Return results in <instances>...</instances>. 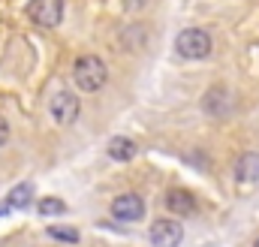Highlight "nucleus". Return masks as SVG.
<instances>
[{
  "instance_id": "nucleus-1",
  "label": "nucleus",
  "mask_w": 259,
  "mask_h": 247,
  "mask_svg": "<svg viewBox=\"0 0 259 247\" xmlns=\"http://www.w3.org/2000/svg\"><path fill=\"white\" fill-rule=\"evenodd\" d=\"M72 81H75L78 91L97 94L109 81V66H106L103 58H97V55H81L78 61L72 63Z\"/></svg>"
},
{
  "instance_id": "nucleus-2",
  "label": "nucleus",
  "mask_w": 259,
  "mask_h": 247,
  "mask_svg": "<svg viewBox=\"0 0 259 247\" xmlns=\"http://www.w3.org/2000/svg\"><path fill=\"white\" fill-rule=\"evenodd\" d=\"M214 43H211V33L202 30V27H184L178 36H175V52L184 58V61H205L211 55Z\"/></svg>"
},
{
  "instance_id": "nucleus-3",
  "label": "nucleus",
  "mask_w": 259,
  "mask_h": 247,
  "mask_svg": "<svg viewBox=\"0 0 259 247\" xmlns=\"http://www.w3.org/2000/svg\"><path fill=\"white\" fill-rule=\"evenodd\" d=\"M202 112L208 115V118H217V121H223V118H229L232 115V109H235V97H232V91L229 88H223V85H214V88H208L205 94H202Z\"/></svg>"
},
{
  "instance_id": "nucleus-4",
  "label": "nucleus",
  "mask_w": 259,
  "mask_h": 247,
  "mask_svg": "<svg viewBox=\"0 0 259 247\" xmlns=\"http://www.w3.org/2000/svg\"><path fill=\"white\" fill-rule=\"evenodd\" d=\"M78 112H81V103H78V97H75L72 91H58V94H52V100H49V115H52V121L58 124V127L75 124L78 121Z\"/></svg>"
},
{
  "instance_id": "nucleus-5",
  "label": "nucleus",
  "mask_w": 259,
  "mask_h": 247,
  "mask_svg": "<svg viewBox=\"0 0 259 247\" xmlns=\"http://www.w3.org/2000/svg\"><path fill=\"white\" fill-rule=\"evenodd\" d=\"M148 238L154 247H178L184 241V226L178 217H160L151 223L148 229Z\"/></svg>"
},
{
  "instance_id": "nucleus-6",
  "label": "nucleus",
  "mask_w": 259,
  "mask_h": 247,
  "mask_svg": "<svg viewBox=\"0 0 259 247\" xmlns=\"http://www.w3.org/2000/svg\"><path fill=\"white\" fill-rule=\"evenodd\" d=\"M27 18L39 27H58L64 21V0H30Z\"/></svg>"
},
{
  "instance_id": "nucleus-7",
  "label": "nucleus",
  "mask_w": 259,
  "mask_h": 247,
  "mask_svg": "<svg viewBox=\"0 0 259 247\" xmlns=\"http://www.w3.org/2000/svg\"><path fill=\"white\" fill-rule=\"evenodd\" d=\"M112 214H115V220H121V223H136V220L145 217V199H142L139 193H121V196L112 202Z\"/></svg>"
},
{
  "instance_id": "nucleus-8",
  "label": "nucleus",
  "mask_w": 259,
  "mask_h": 247,
  "mask_svg": "<svg viewBox=\"0 0 259 247\" xmlns=\"http://www.w3.org/2000/svg\"><path fill=\"white\" fill-rule=\"evenodd\" d=\"M235 181L244 190H250L259 181V154L256 151H247V154L238 157V163H235Z\"/></svg>"
},
{
  "instance_id": "nucleus-9",
  "label": "nucleus",
  "mask_w": 259,
  "mask_h": 247,
  "mask_svg": "<svg viewBox=\"0 0 259 247\" xmlns=\"http://www.w3.org/2000/svg\"><path fill=\"white\" fill-rule=\"evenodd\" d=\"M166 208H169V214H175V217H190L196 214V199L190 190H169L166 193Z\"/></svg>"
},
{
  "instance_id": "nucleus-10",
  "label": "nucleus",
  "mask_w": 259,
  "mask_h": 247,
  "mask_svg": "<svg viewBox=\"0 0 259 247\" xmlns=\"http://www.w3.org/2000/svg\"><path fill=\"white\" fill-rule=\"evenodd\" d=\"M109 157L112 160H118V163H127L136 157V142L127 139V136H115L112 142H109Z\"/></svg>"
},
{
  "instance_id": "nucleus-11",
  "label": "nucleus",
  "mask_w": 259,
  "mask_h": 247,
  "mask_svg": "<svg viewBox=\"0 0 259 247\" xmlns=\"http://www.w3.org/2000/svg\"><path fill=\"white\" fill-rule=\"evenodd\" d=\"M33 202V184H18L9 190V196H6V211L12 208V211H18V208H27Z\"/></svg>"
},
{
  "instance_id": "nucleus-12",
  "label": "nucleus",
  "mask_w": 259,
  "mask_h": 247,
  "mask_svg": "<svg viewBox=\"0 0 259 247\" xmlns=\"http://www.w3.org/2000/svg\"><path fill=\"white\" fill-rule=\"evenodd\" d=\"M36 211H39L42 217H58V214H66V202L58 199V196H46V199H39Z\"/></svg>"
},
{
  "instance_id": "nucleus-13",
  "label": "nucleus",
  "mask_w": 259,
  "mask_h": 247,
  "mask_svg": "<svg viewBox=\"0 0 259 247\" xmlns=\"http://www.w3.org/2000/svg\"><path fill=\"white\" fill-rule=\"evenodd\" d=\"M49 238H55V241H61V244H78V229H72V226H49Z\"/></svg>"
},
{
  "instance_id": "nucleus-14",
  "label": "nucleus",
  "mask_w": 259,
  "mask_h": 247,
  "mask_svg": "<svg viewBox=\"0 0 259 247\" xmlns=\"http://www.w3.org/2000/svg\"><path fill=\"white\" fill-rule=\"evenodd\" d=\"M145 36H148V33H145V27H142V24H133V27L124 30V36H121V39H124V46H127V49H139V46H145Z\"/></svg>"
},
{
  "instance_id": "nucleus-15",
  "label": "nucleus",
  "mask_w": 259,
  "mask_h": 247,
  "mask_svg": "<svg viewBox=\"0 0 259 247\" xmlns=\"http://www.w3.org/2000/svg\"><path fill=\"white\" fill-rule=\"evenodd\" d=\"M9 136H12V127H9V121H6V118L0 115V148H3L6 142H9Z\"/></svg>"
},
{
  "instance_id": "nucleus-16",
  "label": "nucleus",
  "mask_w": 259,
  "mask_h": 247,
  "mask_svg": "<svg viewBox=\"0 0 259 247\" xmlns=\"http://www.w3.org/2000/svg\"><path fill=\"white\" fill-rule=\"evenodd\" d=\"M145 6H148V0H124V9L133 12V15H136V12H142Z\"/></svg>"
},
{
  "instance_id": "nucleus-17",
  "label": "nucleus",
  "mask_w": 259,
  "mask_h": 247,
  "mask_svg": "<svg viewBox=\"0 0 259 247\" xmlns=\"http://www.w3.org/2000/svg\"><path fill=\"white\" fill-rule=\"evenodd\" d=\"M253 247H259V238H256V241H253Z\"/></svg>"
}]
</instances>
